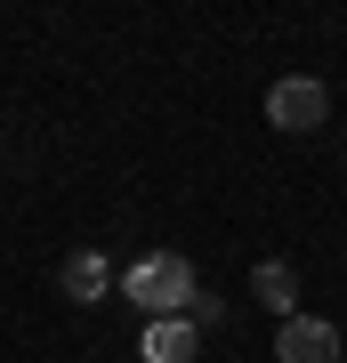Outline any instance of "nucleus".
I'll return each instance as SVG.
<instances>
[{"mask_svg":"<svg viewBox=\"0 0 347 363\" xmlns=\"http://www.w3.org/2000/svg\"><path fill=\"white\" fill-rule=\"evenodd\" d=\"M267 121H275V130H291V138H307V130L331 121V89H323L315 73H283V81L267 89Z\"/></svg>","mask_w":347,"mask_h":363,"instance_id":"2","label":"nucleus"},{"mask_svg":"<svg viewBox=\"0 0 347 363\" xmlns=\"http://www.w3.org/2000/svg\"><path fill=\"white\" fill-rule=\"evenodd\" d=\"M57 283H65V298H73V307H97V298L114 291V267H105L97 250H73V259L57 267Z\"/></svg>","mask_w":347,"mask_h":363,"instance_id":"5","label":"nucleus"},{"mask_svg":"<svg viewBox=\"0 0 347 363\" xmlns=\"http://www.w3.org/2000/svg\"><path fill=\"white\" fill-rule=\"evenodd\" d=\"M275 363H339V323L331 315H283L275 323Z\"/></svg>","mask_w":347,"mask_h":363,"instance_id":"3","label":"nucleus"},{"mask_svg":"<svg viewBox=\"0 0 347 363\" xmlns=\"http://www.w3.org/2000/svg\"><path fill=\"white\" fill-rule=\"evenodd\" d=\"M186 323H194V331H210V323H226V307H219V291H194V298H186Z\"/></svg>","mask_w":347,"mask_h":363,"instance_id":"7","label":"nucleus"},{"mask_svg":"<svg viewBox=\"0 0 347 363\" xmlns=\"http://www.w3.org/2000/svg\"><path fill=\"white\" fill-rule=\"evenodd\" d=\"M202 291V274H194V259H178V250H145V259H129L121 274V298L154 323V315H186V298Z\"/></svg>","mask_w":347,"mask_h":363,"instance_id":"1","label":"nucleus"},{"mask_svg":"<svg viewBox=\"0 0 347 363\" xmlns=\"http://www.w3.org/2000/svg\"><path fill=\"white\" fill-rule=\"evenodd\" d=\"M250 291L275 307V323H283V315H299V274H291L283 259H258V267H250Z\"/></svg>","mask_w":347,"mask_h":363,"instance_id":"6","label":"nucleus"},{"mask_svg":"<svg viewBox=\"0 0 347 363\" xmlns=\"http://www.w3.org/2000/svg\"><path fill=\"white\" fill-rule=\"evenodd\" d=\"M138 355L145 363H194L202 355V331H194L186 315H154V323L138 331Z\"/></svg>","mask_w":347,"mask_h":363,"instance_id":"4","label":"nucleus"}]
</instances>
